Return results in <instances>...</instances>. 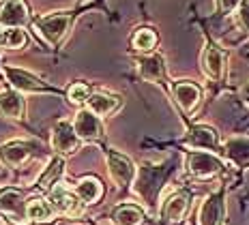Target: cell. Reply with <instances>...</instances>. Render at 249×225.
<instances>
[{
	"label": "cell",
	"instance_id": "d4e9b609",
	"mask_svg": "<svg viewBox=\"0 0 249 225\" xmlns=\"http://www.w3.org/2000/svg\"><path fill=\"white\" fill-rule=\"evenodd\" d=\"M67 99H69L73 105H84V103H88V99H90V88H88V84H84V82L71 84L69 90H67Z\"/></svg>",
	"mask_w": 249,
	"mask_h": 225
},
{
	"label": "cell",
	"instance_id": "30bf717a",
	"mask_svg": "<svg viewBox=\"0 0 249 225\" xmlns=\"http://www.w3.org/2000/svg\"><path fill=\"white\" fill-rule=\"evenodd\" d=\"M172 92H174V99L185 112H194L200 103V97H202V90L200 86H196L194 82L189 80H180V82H174L172 86Z\"/></svg>",
	"mask_w": 249,
	"mask_h": 225
},
{
	"label": "cell",
	"instance_id": "cb8c5ba5",
	"mask_svg": "<svg viewBox=\"0 0 249 225\" xmlns=\"http://www.w3.org/2000/svg\"><path fill=\"white\" fill-rule=\"evenodd\" d=\"M62 170H65V159H62V156L52 159V163L48 165L45 174L41 176V180H39V189H43V191H52V189H54V187H56L54 182L62 176Z\"/></svg>",
	"mask_w": 249,
	"mask_h": 225
},
{
	"label": "cell",
	"instance_id": "603a6c76",
	"mask_svg": "<svg viewBox=\"0 0 249 225\" xmlns=\"http://www.w3.org/2000/svg\"><path fill=\"white\" fill-rule=\"evenodd\" d=\"M0 155L4 156V161L11 165H22L26 159L30 156V146L24 144V142H13V144H7Z\"/></svg>",
	"mask_w": 249,
	"mask_h": 225
},
{
	"label": "cell",
	"instance_id": "52a82bcc",
	"mask_svg": "<svg viewBox=\"0 0 249 225\" xmlns=\"http://www.w3.org/2000/svg\"><path fill=\"white\" fill-rule=\"evenodd\" d=\"M28 22V7L24 0H4L0 7V26L22 28Z\"/></svg>",
	"mask_w": 249,
	"mask_h": 225
},
{
	"label": "cell",
	"instance_id": "6da1fadb",
	"mask_svg": "<svg viewBox=\"0 0 249 225\" xmlns=\"http://www.w3.org/2000/svg\"><path fill=\"white\" fill-rule=\"evenodd\" d=\"M170 172H172V161L163 163V165H142L140 167L136 191L144 197V202H146L148 206H155L157 195H159V191H161V187H163Z\"/></svg>",
	"mask_w": 249,
	"mask_h": 225
},
{
	"label": "cell",
	"instance_id": "7a4b0ae2",
	"mask_svg": "<svg viewBox=\"0 0 249 225\" xmlns=\"http://www.w3.org/2000/svg\"><path fill=\"white\" fill-rule=\"evenodd\" d=\"M69 22H71L69 13L45 15V17H39L37 22H35V33H39L50 45H56L62 36H65L67 28H69Z\"/></svg>",
	"mask_w": 249,
	"mask_h": 225
},
{
	"label": "cell",
	"instance_id": "d6986e66",
	"mask_svg": "<svg viewBox=\"0 0 249 225\" xmlns=\"http://www.w3.org/2000/svg\"><path fill=\"white\" fill-rule=\"evenodd\" d=\"M0 210L7 212V214H13V217H22V212H26V206L22 202V195L19 191L15 189H7L0 193Z\"/></svg>",
	"mask_w": 249,
	"mask_h": 225
},
{
	"label": "cell",
	"instance_id": "ffe728a7",
	"mask_svg": "<svg viewBox=\"0 0 249 225\" xmlns=\"http://www.w3.org/2000/svg\"><path fill=\"white\" fill-rule=\"evenodd\" d=\"M157 33L150 28H140L136 30V35L131 36V45L136 52H142V54H150L155 48H157Z\"/></svg>",
	"mask_w": 249,
	"mask_h": 225
},
{
	"label": "cell",
	"instance_id": "484cf974",
	"mask_svg": "<svg viewBox=\"0 0 249 225\" xmlns=\"http://www.w3.org/2000/svg\"><path fill=\"white\" fill-rule=\"evenodd\" d=\"M228 155H230L238 165L249 163V142H232V144H228Z\"/></svg>",
	"mask_w": 249,
	"mask_h": 225
},
{
	"label": "cell",
	"instance_id": "4fadbf2b",
	"mask_svg": "<svg viewBox=\"0 0 249 225\" xmlns=\"http://www.w3.org/2000/svg\"><path fill=\"white\" fill-rule=\"evenodd\" d=\"M138 69H140V75L146 82L159 84L165 80V62L159 54H148V56H144V58H140Z\"/></svg>",
	"mask_w": 249,
	"mask_h": 225
},
{
	"label": "cell",
	"instance_id": "2e32d148",
	"mask_svg": "<svg viewBox=\"0 0 249 225\" xmlns=\"http://www.w3.org/2000/svg\"><path fill=\"white\" fill-rule=\"evenodd\" d=\"M118 105H121V99L107 95V92H95L88 99V109L97 116H110L112 112H116Z\"/></svg>",
	"mask_w": 249,
	"mask_h": 225
},
{
	"label": "cell",
	"instance_id": "5bb4252c",
	"mask_svg": "<svg viewBox=\"0 0 249 225\" xmlns=\"http://www.w3.org/2000/svg\"><path fill=\"white\" fill-rule=\"evenodd\" d=\"M50 204H52V208H56L58 212L71 214V212H77V208H80V197H77L75 193H71L69 189H65V187L56 185L54 189L50 191Z\"/></svg>",
	"mask_w": 249,
	"mask_h": 225
},
{
	"label": "cell",
	"instance_id": "8992f818",
	"mask_svg": "<svg viewBox=\"0 0 249 225\" xmlns=\"http://www.w3.org/2000/svg\"><path fill=\"white\" fill-rule=\"evenodd\" d=\"M73 129H75L77 138H80V139H86V142H95V139H101V135H103L99 116H97V114H92L90 109H82V112H77L75 122H73Z\"/></svg>",
	"mask_w": 249,
	"mask_h": 225
},
{
	"label": "cell",
	"instance_id": "4dcf8cb0",
	"mask_svg": "<svg viewBox=\"0 0 249 225\" xmlns=\"http://www.w3.org/2000/svg\"><path fill=\"white\" fill-rule=\"evenodd\" d=\"M4 35L7 33H2V26H0V41H4Z\"/></svg>",
	"mask_w": 249,
	"mask_h": 225
},
{
	"label": "cell",
	"instance_id": "9a60e30c",
	"mask_svg": "<svg viewBox=\"0 0 249 225\" xmlns=\"http://www.w3.org/2000/svg\"><path fill=\"white\" fill-rule=\"evenodd\" d=\"M4 75L9 77V82H11L13 88H18V90H26V92L45 90L43 82H41L39 77L30 75V73H26L22 69H11V67H7V69H4Z\"/></svg>",
	"mask_w": 249,
	"mask_h": 225
},
{
	"label": "cell",
	"instance_id": "e0dca14e",
	"mask_svg": "<svg viewBox=\"0 0 249 225\" xmlns=\"http://www.w3.org/2000/svg\"><path fill=\"white\" fill-rule=\"evenodd\" d=\"M101 193H103L101 182L97 180V178H92V176L82 178V180L77 182V187H75V195L80 197V202H84V204H95L101 197Z\"/></svg>",
	"mask_w": 249,
	"mask_h": 225
},
{
	"label": "cell",
	"instance_id": "4316f807",
	"mask_svg": "<svg viewBox=\"0 0 249 225\" xmlns=\"http://www.w3.org/2000/svg\"><path fill=\"white\" fill-rule=\"evenodd\" d=\"M4 45L11 50H18V48H24L26 45V33L22 28H9L7 35H4Z\"/></svg>",
	"mask_w": 249,
	"mask_h": 225
},
{
	"label": "cell",
	"instance_id": "f1b7e54d",
	"mask_svg": "<svg viewBox=\"0 0 249 225\" xmlns=\"http://www.w3.org/2000/svg\"><path fill=\"white\" fill-rule=\"evenodd\" d=\"M241 2H243V0H217V9H219V13L228 15V13L236 11Z\"/></svg>",
	"mask_w": 249,
	"mask_h": 225
},
{
	"label": "cell",
	"instance_id": "f546056e",
	"mask_svg": "<svg viewBox=\"0 0 249 225\" xmlns=\"http://www.w3.org/2000/svg\"><path fill=\"white\" fill-rule=\"evenodd\" d=\"M243 97H245V101L249 103V84H247V86H245V90H243Z\"/></svg>",
	"mask_w": 249,
	"mask_h": 225
},
{
	"label": "cell",
	"instance_id": "277c9868",
	"mask_svg": "<svg viewBox=\"0 0 249 225\" xmlns=\"http://www.w3.org/2000/svg\"><path fill=\"white\" fill-rule=\"evenodd\" d=\"M224 163L211 153H191L187 156V172L196 178H211L219 174Z\"/></svg>",
	"mask_w": 249,
	"mask_h": 225
},
{
	"label": "cell",
	"instance_id": "5b68a950",
	"mask_svg": "<svg viewBox=\"0 0 249 225\" xmlns=\"http://www.w3.org/2000/svg\"><path fill=\"white\" fill-rule=\"evenodd\" d=\"M52 146H54V150H58L60 155L75 153L77 146H80V138H77L75 129L71 127V122L60 120V122L54 124V131H52Z\"/></svg>",
	"mask_w": 249,
	"mask_h": 225
},
{
	"label": "cell",
	"instance_id": "ba28073f",
	"mask_svg": "<svg viewBox=\"0 0 249 225\" xmlns=\"http://www.w3.org/2000/svg\"><path fill=\"white\" fill-rule=\"evenodd\" d=\"M224 214H226L224 195L221 193H213L202 204L198 223L200 225H221L224 223Z\"/></svg>",
	"mask_w": 249,
	"mask_h": 225
},
{
	"label": "cell",
	"instance_id": "3957f363",
	"mask_svg": "<svg viewBox=\"0 0 249 225\" xmlns=\"http://www.w3.org/2000/svg\"><path fill=\"white\" fill-rule=\"evenodd\" d=\"M107 170H110V176L114 178V182L121 187H127L133 182L136 178V165L129 156H124L116 150H107Z\"/></svg>",
	"mask_w": 249,
	"mask_h": 225
},
{
	"label": "cell",
	"instance_id": "7402d4cb",
	"mask_svg": "<svg viewBox=\"0 0 249 225\" xmlns=\"http://www.w3.org/2000/svg\"><path fill=\"white\" fill-rule=\"evenodd\" d=\"M24 109V101L19 92H2L0 95V114L9 118H19Z\"/></svg>",
	"mask_w": 249,
	"mask_h": 225
},
{
	"label": "cell",
	"instance_id": "9c48e42d",
	"mask_svg": "<svg viewBox=\"0 0 249 225\" xmlns=\"http://www.w3.org/2000/svg\"><path fill=\"white\" fill-rule=\"evenodd\" d=\"M202 71L209 80L219 82L224 77L226 71V58H224V52H221L217 45H206L204 52H202Z\"/></svg>",
	"mask_w": 249,
	"mask_h": 225
},
{
	"label": "cell",
	"instance_id": "44dd1931",
	"mask_svg": "<svg viewBox=\"0 0 249 225\" xmlns=\"http://www.w3.org/2000/svg\"><path fill=\"white\" fill-rule=\"evenodd\" d=\"M26 217L37 223H45L52 219V204H48L41 197H33L26 202Z\"/></svg>",
	"mask_w": 249,
	"mask_h": 225
},
{
	"label": "cell",
	"instance_id": "83f0119b",
	"mask_svg": "<svg viewBox=\"0 0 249 225\" xmlns=\"http://www.w3.org/2000/svg\"><path fill=\"white\" fill-rule=\"evenodd\" d=\"M236 22L241 26L243 33L249 35V0H243L236 9Z\"/></svg>",
	"mask_w": 249,
	"mask_h": 225
},
{
	"label": "cell",
	"instance_id": "8fae6325",
	"mask_svg": "<svg viewBox=\"0 0 249 225\" xmlns=\"http://www.w3.org/2000/svg\"><path fill=\"white\" fill-rule=\"evenodd\" d=\"M187 144L191 148H198V150H215L217 144H219V135L213 127H206V124H198L189 131L187 135Z\"/></svg>",
	"mask_w": 249,
	"mask_h": 225
},
{
	"label": "cell",
	"instance_id": "7c38bea8",
	"mask_svg": "<svg viewBox=\"0 0 249 225\" xmlns=\"http://www.w3.org/2000/svg\"><path fill=\"white\" fill-rule=\"evenodd\" d=\"M191 195L187 191H176L174 195L168 197V202L163 204V219L168 223H178L183 221L187 208H189Z\"/></svg>",
	"mask_w": 249,
	"mask_h": 225
},
{
	"label": "cell",
	"instance_id": "ac0fdd59",
	"mask_svg": "<svg viewBox=\"0 0 249 225\" xmlns=\"http://www.w3.org/2000/svg\"><path fill=\"white\" fill-rule=\"evenodd\" d=\"M114 225H140L144 221V212L140 210L138 206H131V204H123L118 206L112 214Z\"/></svg>",
	"mask_w": 249,
	"mask_h": 225
}]
</instances>
